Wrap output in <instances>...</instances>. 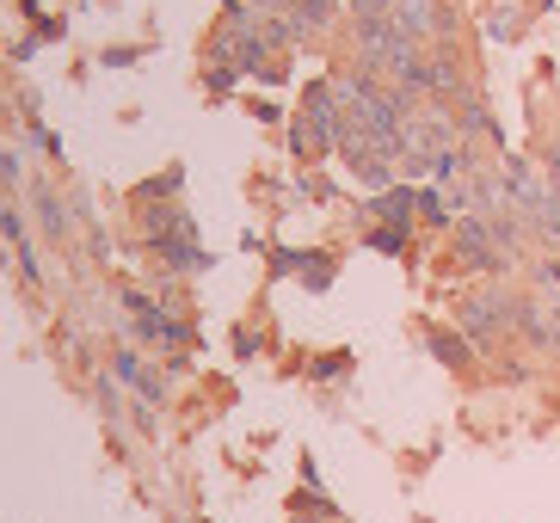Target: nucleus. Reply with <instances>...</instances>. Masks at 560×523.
Instances as JSON below:
<instances>
[{
    "label": "nucleus",
    "mask_w": 560,
    "mask_h": 523,
    "mask_svg": "<svg viewBox=\"0 0 560 523\" xmlns=\"http://www.w3.org/2000/svg\"><path fill=\"white\" fill-rule=\"evenodd\" d=\"M339 136H346V117H339V86L314 81L308 98H302V117H296V154H327V148H339Z\"/></svg>",
    "instance_id": "obj_1"
},
{
    "label": "nucleus",
    "mask_w": 560,
    "mask_h": 523,
    "mask_svg": "<svg viewBox=\"0 0 560 523\" xmlns=\"http://www.w3.org/2000/svg\"><path fill=\"white\" fill-rule=\"evenodd\" d=\"M124 309H130L136 314V321H142V327H136V333H142V339H149V345H179L185 339V327H179V321H166V314L161 309H154V302H149V295H124Z\"/></svg>",
    "instance_id": "obj_4"
},
{
    "label": "nucleus",
    "mask_w": 560,
    "mask_h": 523,
    "mask_svg": "<svg viewBox=\"0 0 560 523\" xmlns=\"http://www.w3.org/2000/svg\"><path fill=\"white\" fill-rule=\"evenodd\" d=\"M536 290L560 302V259H542V265H536Z\"/></svg>",
    "instance_id": "obj_10"
},
{
    "label": "nucleus",
    "mask_w": 560,
    "mask_h": 523,
    "mask_svg": "<svg viewBox=\"0 0 560 523\" xmlns=\"http://www.w3.org/2000/svg\"><path fill=\"white\" fill-rule=\"evenodd\" d=\"M37 216H44V234H50V241H68V216H62L50 185H37Z\"/></svg>",
    "instance_id": "obj_8"
},
{
    "label": "nucleus",
    "mask_w": 560,
    "mask_h": 523,
    "mask_svg": "<svg viewBox=\"0 0 560 523\" xmlns=\"http://www.w3.org/2000/svg\"><path fill=\"white\" fill-rule=\"evenodd\" d=\"M112 376L124 382V388L142 394V407H161V400H166V382L154 376V370H142V363H136V351H117V358H112Z\"/></svg>",
    "instance_id": "obj_5"
},
{
    "label": "nucleus",
    "mask_w": 560,
    "mask_h": 523,
    "mask_svg": "<svg viewBox=\"0 0 560 523\" xmlns=\"http://www.w3.org/2000/svg\"><path fill=\"white\" fill-rule=\"evenodd\" d=\"M332 7H339V0H296V7H290V19H296L302 37H308V32H327Z\"/></svg>",
    "instance_id": "obj_7"
},
{
    "label": "nucleus",
    "mask_w": 560,
    "mask_h": 523,
    "mask_svg": "<svg viewBox=\"0 0 560 523\" xmlns=\"http://www.w3.org/2000/svg\"><path fill=\"white\" fill-rule=\"evenodd\" d=\"M376 216H388V222H407V216H412V185H400V191H382V197H376Z\"/></svg>",
    "instance_id": "obj_9"
},
{
    "label": "nucleus",
    "mask_w": 560,
    "mask_h": 523,
    "mask_svg": "<svg viewBox=\"0 0 560 523\" xmlns=\"http://www.w3.org/2000/svg\"><path fill=\"white\" fill-rule=\"evenodd\" d=\"M431 351H438V358H444V363H468V339H431Z\"/></svg>",
    "instance_id": "obj_11"
},
{
    "label": "nucleus",
    "mask_w": 560,
    "mask_h": 523,
    "mask_svg": "<svg viewBox=\"0 0 560 523\" xmlns=\"http://www.w3.org/2000/svg\"><path fill=\"white\" fill-rule=\"evenodd\" d=\"M370 246H382V253H400V246H407V234H395V229H376V234H370Z\"/></svg>",
    "instance_id": "obj_13"
},
{
    "label": "nucleus",
    "mask_w": 560,
    "mask_h": 523,
    "mask_svg": "<svg viewBox=\"0 0 560 523\" xmlns=\"http://www.w3.org/2000/svg\"><path fill=\"white\" fill-rule=\"evenodd\" d=\"M382 13H388V25H395V32L400 37H412V44H425V37H431V44H444V25H450V19H444V7H438V0H382Z\"/></svg>",
    "instance_id": "obj_2"
},
{
    "label": "nucleus",
    "mask_w": 560,
    "mask_h": 523,
    "mask_svg": "<svg viewBox=\"0 0 560 523\" xmlns=\"http://www.w3.org/2000/svg\"><path fill=\"white\" fill-rule=\"evenodd\" d=\"M517 25H524L517 7H511V13H493V37H517Z\"/></svg>",
    "instance_id": "obj_12"
},
{
    "label": "nucleus",
    "mask_w": 560,
    "mask_h": 523,
    "mask_svg": "<svg viewBox=\"0 0 560 523\" xmlns=\"http://www.w3.org/2000/svg\"><path fill=\"white\" fill-rule=\"evenodd\" d=\"M278 271H302L308 290H327L332 283V259H302V253H278Z\"/></svg>",
    "instance_id": "obj_6"
},
{
    "label": "nucleus",
    "mask_w": 560,
    "mask_h": 523,
    "mask_svg": "<svg viewBox=\"0 0 560 523\" xmlns=\"http://www.w3.org/2000/svg\"><path fill=\"white\" fill-rule=\"evenodd\" d=\"M517 314H524V309H517L505 290H480V295H468V302H462V327L475 333V339H493V333H505Z\"/></svg>",
    "instance_id": "obj_3"
},
{
    "label": "nucleus",
    "mask_w": 560,
    "mask_h": 523,
    "mask_svg": "<svg viewBox=\"0 0 560 523\" xmlns=\"http://www.w3.org/2000/svg\"><path fill=\"white\" fill-rule=\"evenodd\" d=\"M542 161H548V179H560V136L548 142V154H542Z\"/></svg>",
    "instance_id": "obj_14"
}]
</instances>
